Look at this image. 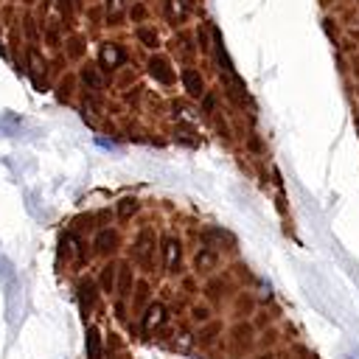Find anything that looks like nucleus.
Here are the masks:
<instances>
[{
	"mask_svg": "<svg viewBox=\"0 0 359 359\" xmlns=\"http://www.w3.org/2000/svg\"><path fill=\"white\" fill-rule=\"evenodd\" d=\"M137 36H140L146 45H157V36H154V31H149V28H140V31H137Z\"/></svg>",
	"mask_w": 359,
	"mask_h": 359,
	"instance_id": "15",
	"label": "nucleus"
},
{
	"mask_svg": "<svg viewBox=\"0 0 359 359\" xmlns=\"http://www.w3.org/2000/svg\"><path fill=\"white\" fill-rule=\"evenodd\" d=\"M194 317H196V320H208V309H196Z\"/></svg>",
	"mask_w": 359,
	"mask_h": 359,
	"instance_id": "16",
	"label": "nucleus"
},
{
	"mask_svg": "<svg viewBox=\"0 0 359 359\" xmlns=\"http://www.w3.org/2000/svg\"><path fill=\"white\" fill-rule=\"evenodd\" d=\"M182 84H185V90H188V95H194V98H199L202 93H205V84H202V76L196 73V70H182Z\"/></svg>",
	"mask_w": 359,
	"mask_h": 359,
	"instance_id": "4",
	"label": "nucleus"
},
{
	"mask_svg": "<svg viewBox=\"0 0 359 359\" xmlns=\"http://www.w3.org/2000/svg\"><path fill=\"white\" fill-rule=\"evenodd\" d=\"M135 210H137V202H135L132 196H126V199L118 202V216H121V219H129Z\"/></svg>",
	"mask_w": 359,
	"mask_h": 359,
	"instance_id": "11",
	"label": "nucleus"
},
{
	"mask_svg": "<svg viewBox=\"0 0 359 359\" xmlns=\"http://www.w3.org/2000/svg\"><path fill=\"white\" fill-rule=\"evenodd\" d=\"M115 266L109 264V266H104V272H101V289L104 292H115Z\"/></svg>",
	"mask_w": 359,
	"mask_h": 359,
	"instance_id": "10",
	"label": "nucleus"
},
{
	"mask_svg": "<svg viewBox=\"0 0 359 359\" xmlns=\"http://www.w3.org/2000/svg\"><path fill=\"white\" fill-rule=\"evenodd\" d=\"M163 320H165V309H163V303H151V306L146 309V314H143V328L151 331V328H157Z\"/></svg>",
	"mask_w": 359,
	"mask_h": 359,
	"instance_id": "5",
	"label": "nucleus"
},
{
	"mask_svg": "<svg viewBox=\"0 0 359 359\" xmlns=\"http://www.w3.org/2000/svg\"><path fill=\"white\" fill-rule=\"evenodd\" d=\"M168 17L171 20H182L185 17V6L180 0H168Z\"/></svg>",
	"mask_w": 359,
	"mask_h": 359,
	"instance_id": "14",
	"label": "nucleus"
},
{
	"mask_svg": "<svg viewBox=\"0 0 359 359\" xmlns=\"http://www.w3.org/2000/svg\"><path fill=\"white\" fill-rule=\"evenodd\" d=\"M213 264H216V252L208 250V247H202L196 252V269H213Z\"/></svg>",
	"mask_w": 359,
	"mask_h": 359,
	"instance_id": "7",
	"label": "nucleus"
},
{
	"mask_svg": "<svg viewBox=\"0 0 359 359\" xmlns=\"http://www.w3.org/2000/svg\"><path fill=\"white\" fill-rule=\"evenodd\" d=\"M79 297H81V306L90 309L93 300H95V283H93V280H81V283H79Z\"/></svg>",
	"mask_w": 359,
	"mask_h": 359,
	"instance_id": "6",
	"label": "nucleus"
},
{
	"mask_svg": "<svg viewBox=\"0 0 359 359\" xmlns=\"http://www.w3.org/2000/svg\"><path fill=\"white\" fill-rule=\"evenodd\" d=\"M81 81H84V84H90L93 90H98V87H101V79H98L95 67H84V70H81Z\"/></svg>",
	"mask_w": 359,
	"mask_h": 359,
	"instance_id": "12",
	"label": "nucleus"
},
{
	"mask_svg": "<svg viewBox=\"0 0 359 359\" xmlns=\"http://www.w3.org/2000/svg\"><path fill=\"white\" fill-rule=\"evenodd\" d=\"M87 356L90 359H101V342H98V331L95 328L87 331Z\"/></svg>",
	"mask_w": 359,
	"mask_h": 359,
	"instance_id": "8",
	"label": "nucleus"
},
{
	"mask_svg": "<svg viewBox=\"0 0 359 359\" xmlns=\"http://www.w3.org/2000/svg\"><path fill=\"white\" fill-rule=\"evenodd\" d=\"M149 73H151L157 81H163V84H171V81H174V76H171V70H168V62H165L163 56H154V59L149 62Z\"/></svg>",
	"mask_w": 359,
	"mask_h": 359,
	"instance_id": "3",
	"label": "nucleus"
},
{
	"mask_svg": "<svg viewBox=\"0 0 359 359\" xmlns=\"http://www.w3.org/2000/svg\"><path fill=\"white\" fill-rule=\"evenodd\" d=\"M163 255H165V269L177 272V266H180V241L177 238H165L163 241Z\"/></svg>",
	"mask_w": 359,
	"mask_h": 359,
	"instance_id": "1",
	"label": "nucleus"
},
{
	"mask_svg": "<svg viewBox=\"0 0 359 359\" xmlns=\"http://www.w3.org/2000/svg\"><path fill=\"white\" fill-rule=\"evenodd\" d=\"M118 272H121V283H118V292H121V294H129V286H132V275H129V269H126V266H121Z\"/></svg>",
	"mask_w": 359,
	"mask_h": 359,
	"instance_id": "13",
	"label": "nucleus"
},
{
	"mask_svg": "<svg viewBox=\"0 0 359 359\" xmlns=\"http://www.w3.org/2000/svg\"><path fill=\"white\" fill-rule=\"evenodd\" d=\"M112 244H115V233L101 230V233H98V238H95V250H98V252H109V250H112Z\"/></svg>",
	"mask_w": 359,
	"mask_h": 359,
	"instance_id": "9",
	"label": "nucleus"
},
{
	"mask_svg": "<svg viewBox=\"0 0 359 359\" xmlns=\"http://www.w3.org/2000/svg\"><path fill=\"white\" fill-rule=\"evenodd\" d=\"M123 59H126V53H123L118 45H107V48L101 50V65H104V70H112V67L123 65Z\"/></svg>",
	"mask_w": 359,
	"mask_h": 359,
	"instance_id": "2",
	"label": "nucleus"
}]
</instances>
